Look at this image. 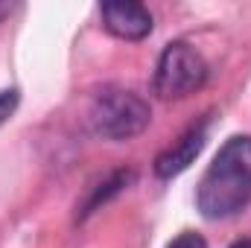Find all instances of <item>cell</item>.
I'll use <instances>...</instances> for the list:
<instances>
[{"mask_svg":"<svg viewBox=\"0 0 251 248\" xmlns=\"http://www.w3.org/2000/svg\"><path fill=\"white\" fill-rule=\"evenodd\" d=\"M251 204V137L234 134L222 143L196 187V207L204 219H231Z\"/></svg>","mask_w":251,"mask_h":248,"instance_id":"6da1fadb","label":"cell"},{"mask_svg":"<svg viewBox=\"0 0 251 248\" xmlns=\"http://www.w3.org/2000/svg\"><path fill=\"white\" fill-rule=\"evenodd\" d=\"M88 120H91L94 134L102 137V140H131L149 125L152 108L134 91L102 88L91 102Z\"/></svg>","mask_w":251,"mask_h":248,"instance_id":"7a4b0ae2","label":"cell"},{"mask_svg":"<svg viewBox=\"0 0 251 248\" xmlns=\"http://www.w3.org/2000/svg\"><path fill=\"white\" fill-rule=\"evenodd\" d=\"M207 62L204 56L187 44V41H173L161 50L152 88L161 99H187L190 94L201 91L207 82Z\"/></svg>","mask_w":251,"mask_h":248,"instance_id":"3957f363","label":"cell"},{"mask_svg":"<svg viewBox=\"0 0 251 248\" xmlns=\"http://www.w3.org/2000/svg\"><path fill=\"white\" fill-rule=\"evenodd\" d=\"M100 15H102V26L120 41H143L152 32V12L143 3L134 0L102 3Z\"/></svg>","mask_w":251,"mask_h":248,"instance_id":"277c9868","label":"cell"},{"mask_svg":"<svg viewBox=\"0 0 251 248\" xmlns=\"http://www.w3.org/2000/svg\"><path fill=\"white\" fill-rule=\"evenodd\" d=\"M204 140H207V120H201L199 125H190L187 131L173 143L167 146L158 158H155V175L170 181L176 175H181L184 170H190V164L199 158V152L204 149Z\"/></svg>","mask_w":251,"mask_h":248,"instance_id":"5b68a950","label":"cell"},{"mask_svg":"<svg viewBox=\"0 0 251 248\" xmlns=\"http://www.w3.org/2000/svg\"><path fill=\"white\" fill-rule=\"evenodd\" d=\"M131 181H134V170H114V173H108L102 181H97V184L88 190V196L82 198V204H76V219L85 222L91 213H97L114 196H120L123 190H128Z\"/></svg>","mask_w":251,"mask_h":248,"instance_id":"8992f818","label":"cell"},{"mask_svg":"<svg viewBox=\"0 0 251 248\" xmlns=\"http://www.w3.org/2000/svg\"><path fill=\"white\" fill-rule=\"evenodd\" d=\"M18 102H21V94H18L15 88L0 91V125H6L12 120V114L18 111Z\"/></svg>","mask_w":251,"mask_h":248,"instance_id":"52a82bcc","label":"cell"},{"mask_svg":"<svg viewBox=\"0 0 251 248\" xmlns=\"http://www.w3.org/2000/svg\"><path fill=\"white\" fill-rule=\"evenodd\" d=\"M167 248H207V240L201 234H196V231H184V234H178Z\"/></svg>","mask_w":251,"mask_h":248,"instance_id":"ba28073f","label":"cell"},{"mask_svg":"<svg viewBox=\"0 0 251 248\" xmlns=\"http://www.w3.org/2000/svg\"><path fill=\"white\" fill-rule=\"evenodd\" d=\"M12 9H15L12 3H0V21H3L6 15H12Z\"/></svg>","mask_w":251,"mask_h":248,"instance_id":"9c48e42d","label":"cell"},{"mask_svg":"<svg viewBox=\"0 0 251 248\" xmlns=\"http://www.w3.org/2000/svg\"><path fill=\"white\" fill-rule=\"evenodd\" d=\"M231 248H251V237H243V240H237Z\"/></svg>","mask_w":251,"mask_h":248,"instance_id":"30bf717a","label":"cell"}]
</instances>
